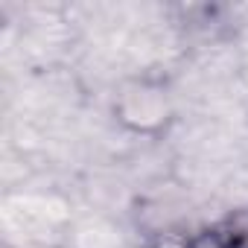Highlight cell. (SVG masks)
I'll list each match as a JSON object with an SVG mask.
<instances>
[{
    "mask_svg": "<svg viewBox=\"0 0 248 248\" xmlns=\"http://www.w3.org/2000/svg\"><path fill=\"white\" fill-rule=\"evenodd\" d=\"M108 108L117 126L138 138H164L178 117L170 85L152 73L123 79L114 88Z\"/></svg>",
    "mask_w": 248,
    "mask_h": 248,
    "instance_id": "cell-1",
    "label": "cell"
},
{
    "mask_svg": "<svg viewBox=\"0 0 248 248\" xmlns=\"http://www.w3.org/2000/svg\"><path fill=\"white\" fill-rule=\"evenodd\" d=\"M41 248H67V245H41Z\"/></svg>",
    "mask_w": 248,
    "mask_h": 248,
    "instance_id": "cell-4",
    "label": "cell"
},
{
    "mask_svg": "<svg viewBox=\"0 0 248 248\" xmlns=\"http://www.w3.org/2000/svg\"><path fill=\"white\" fill-rule=\"evenodd\" d=\"M143 248H207L204 225L196 228L187 219L143 225Z\"/></svg>",
    "mask_w": 248,
    "mask_h": 248,
    "instance_id": "cell-2",
    "label": "cell"
},
{
    "mask_svg": "<svg viewBox=\"0 0 248 248\" xmlns=\"http://www.w3.org/2000/svg\"><path fill=\"white\" fill-rule=\"evenodd\" d=\"M204 245L207 248H248V204L233 207L204 225Z\"/></svg>",
    "mask_w": 248,
    "mask_h": 248,
    "instance_id": "cell-3",
    "label": "cell"
}]
</instances>
